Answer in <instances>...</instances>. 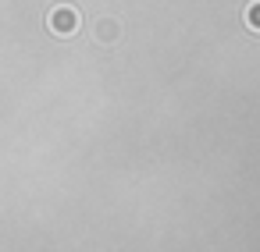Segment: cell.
<instances>
[{"label":"cell","mask_w":260,"mask_h":252,"mask_svg":"<svg viewBox=\"0 0 260 252\" xmlns=\"http://www.w3.org/2000/svg\"><path fill=\"white\" fill-rule=\"evenodd\" d=\"M118 36H121V22H118V18H111V15H100V18L93 22V39H100L104 47L118 43Z\"/></svg>","instance_id":"7a4b0ae2"},{"label":"cell","mask_w":260,"mask_h":252,"mask_svg":"<svg viewBox=\"0 0 260 252\" xmlns=\"http://www.w3.org/2000/svg\"><path fill=\"white\" fill-rule=\"evenodd\" d=\"M246 25L253 29V32H260V0H249V8H246Z\"/></svg>","instance_id":"3957f363"},{"label":"cell","mask_w":260,"mask_h":252,"mask_svg":"<svg viewBox=\"0 0 260 252\" xmlns=\"http://www.w3.org/2000/svg\"><path fill=\"white\" fill-rule=\"evenodd\" d=\"M79 25H82V18H79V11H75L72 4H61V8H54V11L47 15V29H50L54 36H61V39L75 36Z\"/></svg>","instance_id":"6da1fadb"}]
</instances>
